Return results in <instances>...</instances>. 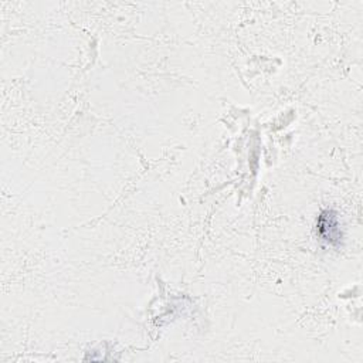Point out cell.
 Returning a JSON list of instances; mask_svg holds the SVG:
<instances>
[{
    "instance_id": "6da1fadb",
    "label": "cell",
    "mask_w": 363,
    "mask_h": 363,
    "mask_svg": "<svg viewBox=\"0 0 363 363\" xmlns=\"http://www.w3.org/2000/svg\"><path fill=\"white\" fill-rule=\"evenodd\" d=\"M318 234L319 237L330 245H337L342 241V230L339 224L337 214L332 210H325L318 217Z\"/></svg>"
}]
</instances>
